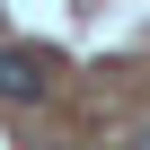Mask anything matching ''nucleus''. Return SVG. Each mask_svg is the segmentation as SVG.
<instances>
[{
	"instance_id": "obj_1",
	"label": "nucleus",
	"mask_w": 150,
	"mask_h": 150,
	"mask_svg": "<svg viewBox=\"0 0 150 150\" xmlns=\"http://www.w3.org/2000/svg\"><path fill=\"white\" fill-rule=\"evenodd\" d=\"M53 71H62V62L35 53V44H0V97H18V106L44 97V88H53Z\"/></svg>"
},
{
	"instance_id": "obj_2",
	"label": "nucleus",
	"mask_w": 150,
	"mask_h": 150,
	"mask_svg": "<svg viewBox=\"0 0 150 150\" xmlns=\"http://www.w3.org/2000/svg\"><path fill=\"white\" fill-rule=\"evenodd\" d=\"M35 150H53V141H35Z\"/></svg>"
},
{
	"instance_id": "obj_3",
	"label": "nucleus",
	"mask_w": 150,
	"mask_h": 150,
	"mask_svg": "<svg viewBox=\"0 0 150 150\" xmlns=\"http://www.w3.org/2000/svg\"><path fill=\"white\" fill-rule=\"evenodd\" d=\"M141 150H150V132H141Z\"/></svg>"
}]
</instances>
